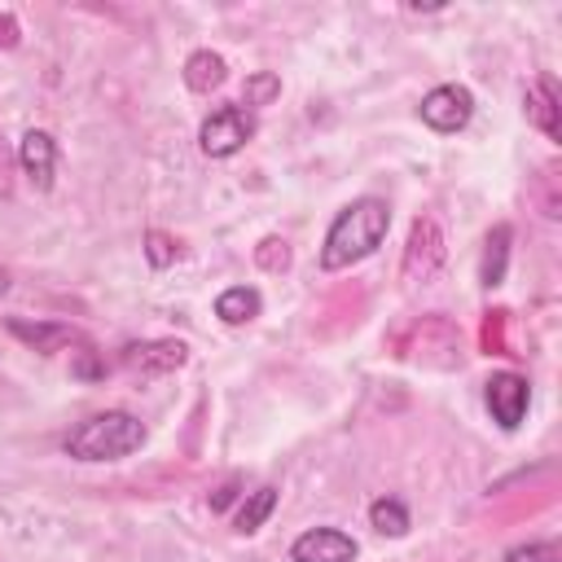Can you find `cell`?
Listing matches in <instances>:
<instances>
[{
	"instance_id": "25",
	"label": "cell",
	"mask_w": 562,
	"mask_h": 562,
	"mask_svg": "<svg viewBox=\"0 0 562 562\" xmlns=\"http://www.w3.org/2000/svg\"><path fill=\"white\" fill-rule=\"evenodd\" d=\"M4 290H9V277H4V268H0V294H4Z\"/></svg>"
},
{
	"instance_id": "21",
	"label": "cell",
	"mask_w": 562,
	"mask_h": 562,
	"mask_svg": "<svg viewBox=\"0 0 562 562\" xmlns=\"http://www.w3.org/2000/svg\"><path fill=\"white\" fill-rule=\"evenodd\" d=\"M255 259H259V268H268V272H281V268L290 263V250H285V241H281V237H268V241H259Z\"/></svg>"
},
{
	"instance_id": "4",
	"label": "cell",
	"mask_w": 562,
	"mask_h": 562,
	"mask_svg": "<svg viewBox=\"0 0 562 562\" xmlns=\"http://www.w3.org/2000/svg\"><path fill=\"white\" fill-rule=\"evenodd\" d=\"M417 114L430 132H461L474 119V92L465 83H439L422 97Z\"/></svg>"
},
{
	"instance_id": "11",
	"label": "cell",
	"mask_w": 562,
	"mask_h": 562,
	"mask_svg": "<svg viewBox=\"0 0 562 562\" xmlns=\"http://www.w3.org/2000/svg\"><path fill=\"white\" fill-rule=\"evenodd\" d=\"M522 105H527V119H531L549 140L562 136V123H558V83H553L549 75H540V79L522 92Z\"/></svg>"
},
{
	"instance_id": "10",
	"label": "cell",
	"mask_w": 562,
	"mask_h": 562,
	"mask_svg": "<svg viewBox=\"0 0 562 562\" xmlns=\"http://www.w3.org/2000/svg\"><path fill=\"white\" fill-rule=\"evenodd\" d=\"M4 325H9L13 338H22L26 347H35V351H44V356H53V351L79 342V334H75L70 325H61V321H22V316H9Z\"/></svg>"
},
{
	"instance_id": "6",
	"label": "cell",
	"mask_w": 562,
	"mask_h": 562,
	"mask_svg": "<svg viewBox=\"0 0 562 562\" xmlns=\"http://www.w3.org/2000/svg\"><path fill=\"white\" fill-rule=\"evenodd\" d=\"M443 255H448V250H443L439 224H435L430 215L413 220V233H408V246H404V277H408V281H430V277L439 272Z\"/></svg>"
},
{
	"instance_id": "3",
	"label": "cell",
	"mask_w": 562,
	"mask_h": 562,
	"mask_svg": "<svg viewBox=\"0 0 562 562\" xmlns=\"http://www.w3.org/2000/svg\"><path fill=\"white\" fill-rule=\"evenodd\" d=\"M255 136V114L246 105H220L202 119L198 127V149L206 158H233L237 149H246Z\"/></svg>"
},
{
	"instance_id": "1",
	"label": "cell",
	"mask_w": 562,
	"mask_h": 562,
	"mask_svg": "<svg viewBox=\"0 0 562 562\" xmlns=\"http://www.w3.org/2000/svg\"><path fill=\"white\" fill-rule=\"evenodd\" d=\"M386 228H391V206L382 198H356L351 206H342L334 215L325 246H321V268L342 272V268L369 259L386 241Z\"/></svg>"
},
{
	"instance_id": "20",
	"label": "cell",
	"mask_w": 562,
	"mask_h": 562,
	"mask_svg": "<svg viewBox=\"0 0 562 562\" xmlns=\"http://www.w3.org/2000/svg\"><path fill=\"white\" fill-rule=\"evenodd\" d=\"M70 373H75V378H83V382H97V378H105V364L97 360V347L79 342V351H75V364H70Z\"/></svg>"
},
{
	"instance_id": "14",
	"label": "cell",
	"mask_w": 562,
	"mask_h": 562,
	"mask_svg": "<svg viewBox=\"0 0 562 562\" xmlns=\"http://www.w3.org/2000/svg\"><path fill=\"white\" fill-rule=\"evenodd\" d=\"M259 307H263V299H259L255 285H228V290L215 299V316H220L224 325H246V321L259 316Z\"/></svg>"
},
{
	"instance_id": "12",
	"label": "cell",
	"mask_w": 562,
	"mask_h": 562,
	"mask_svg": "<svg viewBox=\"0 0 562 562\" xmlns=\"http://www.w3.org/2000/svg\"><path fill=\"white\" fill-rule=\"evenodd\" d=\"M184 88L189 92H215L224 79H228V66H224V57L220 53H211V48H198V53H189V61H184Z\"/></svg>"
},
{
	"instance_id": "5",
	"label": "cell",
	"mask_w": 562,
	"mask_h": 562,
	"mask_svg": "<svg viewBox=\"0 0 562 562\" xmlns=\"http://www.w3.org/2000/svg\"><path fill=\"white\" fill-rule=\"evenodd\" d=\"M483 404H487V413H492V422H496L501 430H518L522 417H527V404H531V386H527L522 373L501 369V373L487 378V386H483Z\"/></svg>"
},
{
	"instance_id": "19",
	"label": "cell",
	"mask_w": 562,
	"mask_h": 562,
	"mask_svg": "<svg viewBox=\"0 0 562 562\" xmlns=\"http://www.w3.org/2000/svg\"><path fill=\"white\" fill-rule=\"evenodd\" d=\"M145 259H149L154 268H167V263H176V241H171L167 233L149 228V233H145Z\"/></svg>"
},
{
	"instance_id": "2",
	"label": "cell",
	"mask_w": 562,
	"mask_h": 562,
	"mask_svg": "<svg viewBox=\"0 0 562 562\" xmlns=\"http://www.w3.org/2000/svg\"><path fill=\"white\" fill-rule=\"evenodd\" d=\"M140 443H145V422L127 408H105L70 426V435L61 439V452L75 461H119Z\"/></svg>"
},
{
	"instance_id": "15",
	"label": "cell",
	"mask_w": 562,
	"mask_h": 562,
	"mask_svg": "<svg viewBox=\"0 0 562 562\" xmlns=\"http://www.w3.org/2000/svg\"><path fill=\"white\" fill-rule=\"evenodd\" d=\"M277 487L272 483H263V487H255V492H246V501H241V509H237V518H233V527L241 531V536H250V531H259L268 518H272V509H277Z\"/></svg>"
},
{
	"instance_id": "17",
	"label": "cell",
	"mask_w": 562,
	"mask_h": 562,
	"mask_svg": "<svg viewBox=\"0 0 562 562\" xmlns=\"http://www.w3.org/2000/svg\"><path fill=\"white\" fill-rule=\"evenodd\" d=\"M272 97H281V79H277L272 70H255V75L246 79V92H241L246 110H255V105H268Z\"/></svg>"
},
{
	"instance_id": "24",
	"label": "cell",
	"mask_w": 562,
	"mask_h": 562,
	"mask_svg": "<svg viewBox=\"0 0 562 562\" xmlns=\"http://www.w3.org/2000/svg\"><path fill=\"white\" fill-rule=\"evenodd\" d=\"M237 496V483H224L215 496H211V509H228V501Z\"/></svg>"
},
{
	"instance_id": "8",
	"label": "cell",
	"mask_w": 562,
	"mask_h": 562,
	"mask_svg": "<svg viewBox=\"0 0 562 562\" xmlns=\"http://www.w3.org/2000/svg\"><path fill=\"white\" fill-rule=\"evenodd\" d=\"M18 167H22V176H26L40 193H48V189H53V176H57V140H53L48 132L31 127V132L18 140Z\"/></svg>"
},
{
	"instance_id": "23",
	"label": "cell",
	"mask_w": 562,
	"mask_h": 562,
	"mask_svg": "<svg viewBox=\"0 0 562 562\" xmlns=\"http://www.w3.org/2000/svg\"><path fill=\"white\" fill-rule=\"evenodd\" d=\"M18 40H22L18 18L13 13H0V48H18Z\"/></svg>"
},
{
	"instance_id": "18",
	"label": "cell",
	"mask_w": 562,
	"mask_h": 562,
	"mask_svg": "<svg viewBox=\"0 0 562 562\" xmlns=\"http://www.w3.org/2000/svg\"><path fill=\"white\" fill-rule=\"evenodd\" d=\"M505 562H562V553L553 540H527V544L505 549Z\"/></svg>"
},
{
	"instance_id": "9",
	"label": "cell",
	"mask_w": 562,
	"mask_h": 562,
	"mask_svg": "<svg viewBox=\"0 0 562 562\" xmlns=\"http://www.w3.org/2000/svg\"><path fill=\"white\" fill-rule=\"evenodd\" d=\"M123 369L132 373H171L189 360V347L176 342V338H154V342H127L123 347Z\"/></svg>"
},
{
	"instance_id": "22",
	"label": "cell",
	"mask_w": 562,
	"mask_h": 562,
	"mask_svg": "<svg viewBox=\"0 0 562 562\" xmlns=\"http://www.w3.org/2000/svg\"><path fill=\"white\" fill-rule=\"evenodd\" d=\"M13 158H18V154H9V145H4V136H0V198L13 193Z\"/></svg>"
},
{
	"instance_id": "7",
	"label": "cell",
	"mask_w": 562,
	"mask_h": 562,
	"mask_svg": "<svg viewBox=\"0 0 562 562\" xmlns=\"http://www.w3.org/2000/svg\"><path fill=\"white\" fill-rule=\"evenodd\" d=\"M360 544L342 527H307L290 544V562H356Z\"/></svg>"
},
{
	"instance_id": "13",
	"label": "cell",
	"mask_w": 562,
	"mask_h": 562,
	"mask_svg": "<svg viewBox=\"0 0 562 562\" xmlns=\"http://www.w3.org/2000/svg\"><path fill=\"white\" fill-rule=\"evenodd\" d=\"M509 241H514V228L509 224H496L483 241V259H479V281L492 290L505 281V268H509Z\"/></svg>"
},
{
	"instance_id": "16",
	"label": "cell",
	"mask_w": 562,
	"mask_h": 562,
	"mask_svg": "<svg viewBox=\"0 0 562 562\" xmlns=\"http://www.w3.org/2000/svg\"><path fill=\"white\" fill-rule=\"evenodd\" d=\"M369 527H373L378 536H391V540L408 536V509H404V501H400V496H378V501L369 505Z\"/></svg>"
}]
</instances>
